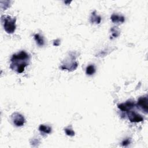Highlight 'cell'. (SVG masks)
<instances>
[{"instance_id":"6da1fadb","label":"cell","mask_w":148,"mask_h":148,"mask_svg":"<svg viewBox=\"0 0 148 148\" xmlns=\"http://www.w3.org/2000/svg\"><path fill=\"white\" fill-rule=\"evenodd\" d=\"M29 56L25 51H21L19 53L14 54L11 58L10 67L18 73H22L25 68L28 65Z\"/></svg>"},{"instance_id":"7a4b0ae2","label":"cell","mask_w":148,"mask_h":148,"mask_svg":"<svg viewBox=\"0 0 148 148\" xmlns=\"http://www.w3.org/2000/svg\"><path fill=\"white\" fill-rule=\"evenodd\" d=\"M16 17H12L8 15H2L1 16V22L5 31L8 34H13L16 28Z\"/></svg>"},{"instance_id":"3957f363","label":"cell","mask_w":148,"mask_h":148,"mask_svg":"<svg viewBox=\"0 0 148 148\" xmlns=\"http://www.w3.org/2000/svg\"><path fill=\"white\" fill-rule=\"evenodd\" d=\"M70 62H69L67 60L65 61V62L61 65V68L62 69H66L68 71H72L73 70H75L77 66H78V64L77 62L75 61V57L73 55H70Z\"/></svg>"},{"instance_id":"277c9868","label":"cell","mask_w":148,"mask_h":148,"mask_svg":"<svg viewBox=\"0 0 148 148\" xmlns=\"http://www.w3.org/2000/svg\"><path fill=\"white\" fill-rule=\"evenodd\" d=\"M136 105L140 108L143 112L147 114L148 112V97L147 95L140 97L138 98Z\"/></svg>"},{"instance_id":"5b68a950","label":"cell","mask_w":148,"mask_h":148,"mask_svg":"<svg viewBox=\"0 0 148 148\" xmlns=\"http://www.w3.org/2000/svg\"><path fill=\"white\" fill-rule=\"evenodd\" d=\"M12 120L16 127L23 126L25 123L24 117L19 113L14 112L11 116Z\"/></svg>"},{"instance_id":"8992f818","label":"cell","mask_w":148,"mask_h":148,"mask_svg":"<svg viewBox=\"0 0 148 148\" xmlns=\"http://www.w3.org/2000/svg\"><path fill=\"white\" fill-rule=\"evenodd\" d=\"M136 105L134 101L132 100H128L127 101L124 103H122L120 104H119L117 105L118 108L121 110L123 112H125L126 113L131 110L132 108H134V106Z\"/></svg>"},{"instance_id":"52a82bcc","label":"cell","mask_w":148,"mask_h":148,"mask_svg":"<svg viewBox=\"0 0 148 148\" xmlns=\"http://www.w3.org/2000/svg\"><path fill=\"white\" fill-rule=\"evenodd\" d=\"M127 113L128 119L132 123H139L143 120V117L140 114L136 113L134 111H132L131 110L127 112Z\"/></svg>"},{"instance_id":"ba28073f","label":"cell","mask_w":148,"mask_h":148,"mask_svg":"<svg viewBox=\"0 0 148 148\" xmlns=\"http://www.w3.org/2000/svg\"><path fill=\"white\" fill-rule=\"evenodd\" d=\"M110 19L113 23H117V24L123 23L125 21V18L124 16H120L115 13L112 14V15L110 17Z\"/></svg>"},{"instance_id":"9c48e42d","label":"cell","mask_w":148,"mask_h":148,"mask_svg":"<svg viewBox=\"0 0 148 148\" xmlns=\"http://www.w3.org/2000/svg\"><path fill=\"white\" fill-rule=\"evenodd\" d=\"M90 21L92 23H95V24H99L101 21V17L97 15L96 14V12L94 11L91 13V17H90Z\"/></svg>"},{"instance_id":"30bf717a","label":"cell","mask_w":148,"mask_h":148,"mask_svg":"<svg viewBox=\"0 0 148 148\" xmlns=\"http://www.w3.org/2000/svg\"><path fill=\"white\" fill-rule=\"evenodd\" d=\"M39 131L45 134H49L51 132V128L49 125L41 124L39 127Z\"/></svg>"},{"instance_id":"8fae6325","label":"cell","mask_w":148,"mask_h":148,"mask_svg":"<svg viewBox=\"0 0 148 148\" xmlns=\"http://www.w3.org/2000/svg\"><path fill=\"white\" fill-rule=\"evenodd\" d=\"M34 39L36 41V44L39 46H43L45 44V41L43 39V38L39 35V34H36L34 35Z\"/></svg>"},{"instance_id":"7c38bea8","label":"cell","mask_w":148,"mask_h":148,"mask_svg":"<svg viewBox=\"0 0 148 148\" xmlns=\"http://www.w3.org/2000/svg\"><path fill=\"white\" fill-rule=\"evenodd\" d=\"M95 72V68L93 65H90L86 69V73L87 75H92Z\"/></svg>"},{"instance_id":"4fadbf2b","label":"cell","mask_w":148,"mask_h":148,"mask_svg":"<svg viewBox=\"0 0 148 148\" xmlns=\"http://www.w3.org/2000/svg\"><path fill=\"white\" fill-rule=\"evenodd\" d=\"M110 30L112 32V36L113 38H116L119 35L120 32H119L117 27H113Z\"/></svg>"},{"instance_id":"5bb4252c","label":"cell","mask_w":148,"mask_h":148,"mask_svg":"<svg viewBox=\"0 0 148 148\" xmlns=\"http://www.w3.org/2000/svg\"><path fill=\"white\" fill-rule=\"evenodd\" d=\"M64 131L65 132V134L68 135V136H73L75 135V132L73 131V130L72 128H70L69 127H67L65 128L64 129Z\"/></svg>"},{"instance_id":"9a60e30c","label":"cell","mask_w":148,"mask_h":148,"mask_svg":"<svg viewBox=\"0 0 148 148\" xmlns=\"http://www.w3.org/2000/svg\"><path fill=\"white\" fill-rule=\"evenodd\" d=\"M130 143H131L130 139L129 138H127V139H124V140L121 143H122V145H123V146H128V145H130Z\"/></svg>"},{"instance_id":"2e32d148","label":"cell","mask_w":148,"mask_h":148,"mask_svg":"<svg viewBox=\"0 0 148 148\" xmlns=\"http://www.w3.org/2000/svg\"><path fill=\"white\" fill-rule=\"evenodd\" d=\"M60 44V39H56V40H54V42H53V45H54V46H59Z\"/></svg>"}]
</instances>
